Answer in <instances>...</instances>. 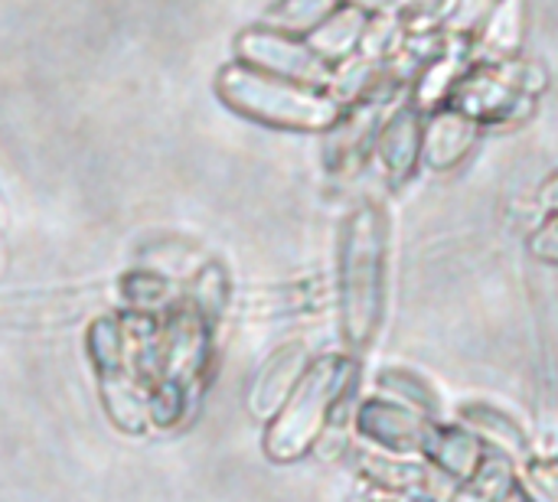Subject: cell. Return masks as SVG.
Wrapping results in <instances>:
<instances>
[{"instance_id": "obj_1", "label": "cell", "mask_w": 558, "mask_h": 502, "mask_svg": "<svg viewBox=\"0 0 558 502\" xmlns=\"http://www.w3.org/2000/svg\"><path fill=\"white\" fill-rule=\"evenodd\" d=\"M219 95L239 114L271 121V124L324 127V124L337 121V101L314 95V91H301L288 82H278L271 75H262V72L242 69V65L222 69Z\"/></svg>"}, {"instance_id": "obj_2", "label": "cell", "mask_w": 558, "mask_h": 502, "mask_svg": "<svg viewBox=\"0 0 558 502\" xmlns=\"http://www.w3.org/2000/svg\"><path fill=\"white\" fill-rule=\"evenodd\" d=\"M379 291V219L373 209H360L347 225L343 242V304L350 333H366L376 314Z\"/></svg>"}, {"instance_id": "obj_3", "label": "cell", "mask_w": 558, "mask_h": 502, "mask_svg": "<svg viewBox=\"0 0 558 502\" xmlns=\"http://www.w3.org/2000/svg\"><path fill=\"white\" fill-rule=\"evenodd\" d=\"M239 52L252 65L271 69V72L288 75V78H304V82H324L327 78V65L311 46L291 42V39L268 33V29H245L239 36Z\"/></svg>"}, {"instance_id": "obj_4", "label": "cell", "mask_w": 558, "mask_h": 502, "mask_svg": "<svg viewBox=\"0 0 558 502\" xmlns=\"http://www.w3.org/2000/svg\"><path fill=\"white\" fill-rule=\"evenodd\" d=\"M363 26H366V20L360 10H343L337 16H327V23L311 36V49L320 59H340L360 42Z\"/></svg>"}, {"instance_id": "obj_5", "label": "cell", "mask_w": 558, "mask_h": 502, "mask_svg": "<svg viewBox=\"0 0 558 502\" xmlns=\"http://www.w3.org/2000/svg\"><path fill=\"white\" fill-rule=\"evenodd\" d=\"M415 147H418V118L412 108L399 111L392 118V124L386 127V137H383V154L386 160L396 167V170H409L412 157H415Z\"/></svg>"}, {"instance_id": "obj_6", "label": "cell", "mask_w": 558, "mask_h": 502, "mask_svg": "<svg viewBox=\"0 0 558 502\" xmlns=\"http://www.w3.org/2000/svg\"><path fill=\"white\" fill-rule=\"evenodd\" d=\"M337 0H281L268 10V20L284 29H311L333 13Z\"/></svg>"}, {"instance_id": "obj_7", "label": "cell", "mask_w": 558, "mask_h": 502, "mask_svg": "<svg viewBox=\"0 0 558 502\" xmlns=\"http://www.w3.org/2000/svg\"><path fill=\"white\" fill-rule=\"evenodd\" d=\"M468 140H471V127L464 124V118L441 114V118H435V124L428 131V157H435L438 150H451V157H454L464 150Z\"/></svg>"}, {"instance_id": "obj_8", "label": "cell", "mask_w": 558, "mask_h": 502, "mask_svg": "<svg viewBox=\"0 0 558 502\" xmlns=\"http://www.w3.org/2000/svg\"><path fill=\"white\" fill-rule=\"evenodd\" d=\"M490 0H451V23L454 26H471L484 16Z\"/></svg>"}, {"instance_id": "obj_9", "label": "cell", "mask_w": 558, "mask_h": 502, "mask_svg": "<svg viewBox=\"0 0 558 502\" xmlns=\"http://www.w3.org/2000/svg\"><path fill=\"white\" fill-rule=\"evenodd\" d=\"M353 3H360V7H366V10H396V7H402L405 0H353Z\"/></svg>"}]
</instances>
